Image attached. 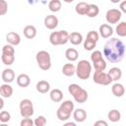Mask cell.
<instances>
[{
  "label": "cell",
  "instance_id": "cell-1",
  "mask_svg": "<svg viewBox=\"0 0 126 126\" xmlns=\"http://www.w3.org/2000/svg\"><path fill=\"white\" fill-rule=\"evenodd\" d=\"M126 46L121 39L112 37L108 39L103 47V55L105 59L111 63L120 62L125 55Z\"/></svg>",
  "mask_w": 126,
  "mask_h": 126
},
{
  "label": "cell",
  "instance_id": "cell-2",
  "mask_svg": "<svg viewBox=\"0 0 126 126\" xmlns=\"http://www.w3.org/2000/svg\"><path fill=\"white\" fill-rule=\"evenodd\" d=\"M74 111V102L72 100L63 101L56 111L57 118L60 121H66L71 117V113Z\"/></svg>",
  "mask_w": 126,
  "mask_h": 126
},
{
  "label": "cell",
  "instance_id": "cell-3",
  "mask_svg": "<svg viewBox=\"0 0 126 126\" xmlns=\"http://www.w3.org/2000/svg\"><path fill=\"white\" fill-rule=\"evenodd\" d=\"M68 91L70 93V94H72V96L74 97L75 101L78 103H84L87 101L88 99V92L86 90H84L82 87H80L77 84H71L68 87Z\"/></svg>",
  "mask_w": 126,
  "mask_h": 126
},
{
  "label": "cell",
  "instance_id": "cell-4",
  "mask_svg": "<svg viewBox=\"0 0 126 126\" xmlns=\"http://www.w3.org/2000/svg\"><path fill=\"white\" fill-rule=\"evenodd\" d=\"M91 73H92L91 63L86 59L80 60L76 66V74H77L78 78L81 80H87L90 78Z\"/></svg>",
  "mask_w": 126,
  "mask_h": 126
},
{
  "label": "cell",
  "instance_id": "cell-5",
  "mask_svg": "<svg viewBox=\"0 0 126 126\" xmlns=\"http://www.w3.org/2000/svg\"><path fill=\"white\" fill-rule=\"evenodd\" d=\"M69 35L67 31L52 32L49 35V41L52 45H63L69 41Z\"/></svg>",
  "mask_w": 126,
  "mask_h": 126
},
{
  "label": "cell",
  "instance_id": "cell-6",
  "mask_svg": "<svg viewBox=\"0 0 126 126\" xmlns=\"http://www.w3.org/2000/svg\"><path fill=\"white\" fill-rule=\"evenodd\" d=\"M35 59H36V63H37L38 67L41 70L47 71L51 68V57L47 51H45V50L38 51L35 55Z\"/></svg>",
  "mask_w": 126,
  "mask_h": 126
},
{
  "label": "cell",
  "instance_id": "cell-7",
  "mask_svg": "<svg viewBox=\"0 0 126 126\" xmlns=\"http://www.w3.org/2000/svg\"><path fill=\"white\" fill-rule=\"evenodd\" d=\"M20 113L23 118L25 117H32L34 113L33 110V104L31 99L25 98L22 99L20 102Z\"/></svg>",
  "mask_w": 126,
  "mask_h": 126
},
{
  "label": "cell",
  "instance_id": "cell-8",
  "mask_svg": "<svg viewBox=\"0 0 126 126\" xmlns=\"http://www.w3.org/2000/svg\"><path fill=\"white\" fill-rule=\"evenodd\" d=\"M93 81L97 84V85H101V86H108L111 84L112 79L110 78V76L108 75V73H105L103 71H98L95 70L94 75H93Z\"/></svg>",
  "mask_w": 126,
  "mask_h": 126
},
{
  "label": "cell",
  "instance_id": "cell-9",
  "mask_svg": "<svg viewBox=\"0 0 126 126\" xmlns=\"http://www.w3.org/2000/svg\"><path fill=\"white\" fill-rule=\"evenodd\" d=\"M122 17V12L118 9H109L105 14V19L108 24H117Z\"/></svg>",
  "mask_w": 126,
  "mask_h": 126
},
{
  "label": "cell",
  "instance_id": "cell-10",
  "mask_svg": "<svg viewBox=\"0 0 126 126\" xmlns=\"http://www.w3.org/2000/svg\"><path fill=\"white\" fill-rule=\"evenodd\" d=\"M44 26L48 30H54L58 26V18L54 15H47L44 18Z\"/></svg>",
  "mask_w": 126,
  "mask_h": 126
},
{
  "label": "cell",
  "instance_id": "cell-11",
  "mask_svg": "<svg viewBox=\"0 0 126 126\" xmlns=\"http://www.w3.org/2000/svg\"><path fill=\"white\" fill-rule=\"evenodd\" d=\"M6 40L9 44L12 45H19L21 42V36L19 33L15 32H10L6 34Z\"/></svg>",
  "mask_w": 126,
  "mask_h": 126
},
{
  "label": "cell",
  "instance_id": "cell-12",
  "mask_svg": "<svg viewBox=\"0 0 126 126\" xmlns=\"http://www.w3.org/2000/svg\"><path fill=\"white\" fill-rule=\"evenodd\" d=\"M98 32H99V34H100L101 37H103V38H108V37H110V36L112 35V33H113V29H112L109 25H107V24H102V25L99 26Z\"/></svg>",
  "mask_w": 126,
  "mask_h": 126
},
{
  "label": "cell",
  "instance_id": "cell-13",
  "mask_svg": "<svg viewBox=\"0 0 126 126\" xmlns=\"http://www.w3.org/2000/svg\"><path fill=\"white\" fill-rule=\"evenodd\" d=\"M1 77H2L3 82L10 84V83H12V82L15 80V72H14L12 69H9V68L4 69V70L2 71Z\"/></svg>",
  "mask_w": 126,
  "mask_h": 126
},
{
  "label": "cell",
  "instance_id": "cell-14",
  "mask_svg": "<svg viewBox=\"0 0 126 126\" xmlns=\"http://www.w3.org/2000/svg\"><path fill=\"white\" fill-rule=\"evenodd\" d=\"M111 92L113 94L114 96L116 97H121L124 95L125 94V88L122 84H119V83H115L112 85L111 87Z\"/></svg>",
  "mask_w": 126,
  "mask_h": 126
},
{
  "label": "cell",
  "instance_id": "cell-15",
  "mask_svg": "<svg viewBox=\"0 0 126 126\" xmlns=\"http://www.w3.org/2000/svg\"><path fill=\"white\" fill-rule=\"evenodd\" d=\"M31 84V78L27 74H20L17 77V85L21 88H27Z\"/></svg>",
  "mask_w": 126,
  "mask_h": 126
},
{
  "label": "cell",
  "instance_id": "cell-16",
  "mask_svg": "<svg viewBox=\"0 0 126 126\" xmlns=\"http://www.w3.org/2000/svg\"><path fill=\"white\" fill-rule=\"evenodd\" d=\"M73 118L76 122H83L87 119V112L83 108H77L73 111Z\"/></svg>",
  "mask_w": 126,
  "mask_h": 126
},
{
  "label": "cell",
  "instance_id": "cell-17",
  "mask_svg": "<svg viewBox=\"0 0 126 126\" xmlns=\"http://www.w3.org/2000/svg\"><path fill=\"white\" fill-rule=\"evenodd\" d=\"M69 41L73 45H79L83 41V35L79 32H73L69 35Z\"/></svg>",
  "mask_w": 126,
  "mask_h": 126
},
{
  "label": "cell",
  "instance_id": "cell-18",
  "mask_svg": "<svg viewBox=\"0 0 126 126\" xmlns=\"http://www.w3.org/2000/svg\"><path fill=\"white\" fill-rule=\"evenodd\" d=\"M0 94L2 97H10L13 94V88L8 84L5 83L3 85H1L0 87Z\"/></svg>",
  "mask_w": 126,
  "mask_h": 126
},
{
  "label": "cell",
  "instance_id": "cell-19",
  "mask_svg": "<svg viewBox=\"0 0 126 126\" xmlns=\"http://www.w3.org/2000/svg\"><path fill=\"white\" fill-rule=\"evenodd\" d=\"M24 35L29 38V39H32L35 37L36 35V29L34 26L32 25H28L24 28Z\"/></svg>",
  "mask_w": 126,
  "mask_h": 126
},
{
  "label": "cell",
  "instance_id": "cell-20",
  "mask_svg": "<svg viewBox=\"0 0 126 126\" xmlns=\"http://www.w3.org/2000/svg\"><path fill=\"white\" fill-rule=\"evenodd\" d=\"M62 73L66 77H72L76 73V67L73 63H66L62 67Z\"/></svg>",
  "mask_w": 126,
  "mask_h": 126
},
{
  "label": "cell",
  "instance_id": "cell-21",
  "mask_svg": "<svg viewBox=\"0 0 126 126\" xmlns=\"http://www.w3.org/2000/svg\"><path fill=\"white\" fill-rule=\"evenodd\" d=\"M35 88H36V91L38 93H40V94H46L50 90V84L47 81L41 80V81L37 82Z\"/></svg>",
  "mask_w": 126,
  "mask_h": 126
},
{
  "label": "cell",
  "instance_id": "cell-22",
  "mask_svg": "<svg viewBox=\"0 0 126 126\" xmlns=\"http://www.w3.org/2000/svg\"><path fill=\"white\" fill-rule=\"evenodd\" d=\"M49 96H50V99L53 102H60L63 98V93L59 89H54V90L50 91Z\"/></svg>",
  "mask_w": 126,
  "mask_h": 126
},
{
  "label": "cell",
  "instance_id": "cell-23",
  "mask_svg": "<svg viewBox=\"0 0 126 126\" xmlns=\"http://www.w3.org/2000/svg\"><path fill=\"white\" fill-rule=\"evenodd\" d=\"M89 6H90V4H88L86 2H79L75 6V11L78 15H81V16L87 15V12L89 10Z\"/></svg>",
  "mask_w": 126,
  "mask_h": 126
},
{
  "label": "cell",
  "instance_id": "cell-24",
  "mask_svg": "<svg viewBox=\"0 0 126 126\" xmlns=\"http://www.w3.org/2000/svg\"><path fill=\"white\" fill-rule=\"evenodd\" d=\"M65 57H66V59L67 60H69V61H71V62H74V61H76L77 59H78V57H79V52L77 51V49H75V48H68V49H66V51H65Z\"/></svg>",
  "mask_w": 126,
  "mask_h": 126
},
{
  "label": "cell",
  "instance_id": "cell-25",
  "mask_svg": "<svg viewBox=\"0 0 126 126\" xmlns=\"http://www.w3.org/2000/svg\"><path fill=\"white\" fill-rule=\"evenodd\" d=\"M108 75L110 76V78L112 79V82H116L119 79H121L122 77V71L120 68L118 67H112L109 71H108Z\"/></svg>",
  "mask_w": 126,
  "mask_h": 126
},
{
  "label": "cell",
  "instance_id": "cell-26",
  "mask_svg": "<svg viewBox=\"0 0 126 126\" xmlns=\"http://www.w3.org/2000/svg\"><path fill=\"white\" fill-rule=\"evenodd\" d=\"M98 14H99V8H98V6L95 5V4H90L89 10H88L86 16L89 17V18H95Z\"/></svg>",
  "mask_w": 126,
  "mask_h": 126
},
{
  "label": "cell",
  "instance_id": "cell-27",
  "mask_svg": "<svg viewBox=\"0 0 126 126\" xmlns=\"http://www.w3.org/2000/svg\"><path fill=\"white\" fill-rule=\"evenodd\" d=\"M107 117L111 122H118L121 118V113L117 109H111L107 113Z\"/></svg>",
  "mask_w": 126,
  "mask_h": 126
},
{
  "label": "cell",
  "instance_id": "cell-28",
  "mask_svg": "<svg viewBox=\"0 0 126 126\" xmlns=\"http://www.w3.org/2000/svg\"><path fill=\"white\" fill-rule=\"evenodd\" d=\"M61 6H62V4H61L60 0H50L49 3H48V9L51 12H58V11H60Z\"/></svg>",
  "mask_w": 126,
  "mask_h": 126
},
{
  "label": "cell",
  "instance_id": "cell-29",
  "mask_svg": "<svg viewBox=\"0 0 126 126\" xmlns=\"http://www.w3.org/2000/svg\"><path fill=\"white\" fill-rule=\"evenodd\" d=\"M1 60H2L3 64H5L7 66H10L15 61V54H3L2 53Z\"/></svg>",
  "mask_w": 126,
  "mask_h": 126
},
{
  "label": "cell",
  "instance_id": "cell-30",
  "mask_svg": "<svg viewBox=\"0 0 126 126\" xmlns=\"http://www.w3.org/2000/svg\"><path fill=\"white\" fill-rule=\"evenodd\" d=\"M93 65H94V68L95 70H98V71H104L105 68H106V66H107L106 61H105L103 58L98 59V60L93 62Z\"/></svg>",
  "mask_w": 126,
  "mask_h": 126
},
{
  "label": "cell",
  "instance_id": "cell-31",
  "mask_svg": "<svg viewBox=\"0 0 126 126\" xmlns=\"http://www.w3.org/2000/svg\"><path fill=\"white\" fill-rule=\"evenodd\" d=\"M116 33L119 35V36H126V22H121L119 23L117 26H116Z\"/></svg>",
  "mask_w": 126,
  "mask_h": 126
},
{
  "label": "cell",
  "instance_id": "cell-32",
  "mask_svg": "<svg viewBox=\"0 0 126 126\" xmlns=\"http://www.w3.org/2000/svg\"><path fill=\"white\" fill-rule=\"evenodd\" d=\"M96 45V42L92 40V39H89V38H86L85 41H84V48L88 51H91L93 50Z\"/></svg>",
  "mask_w": 126,
  "mask_h": 126
},
{
  "label": "cell",
  "instance_id": "cell-33",
  "mask_svg": "<svg viewBox=\"0 0 126 126\" xmlns=\"http://www.w3.org/2000/svg\"><path fill=\"white\" fill-rule=\"evenodd\" d=\"M12 44H6L2 47V53L3 54H15V48Z\"/></svg>",
  "mask_w": 126,
  "mask_h": 126
},
{
  "label": "cell",
  "instance_id": "cell-34",
  "mask_svg": "<svg viewBox=\"0 0 126 126\" xmlns=\"http://www.w3.org/2000/svg\"><path fill=\"white\" fill-rule=\"evenodd\" d=\"M46 123H47L46 118L42 115H39L34 119V125L35 126H44V125H46Z\"/></svg>",
  "mask_w": 126,
  "mask_h": 126
},
{
  "label": "cell",
  "instance_id": "cell-35",
  "mask_svg": "<svg viewBox=\"0 0 126 126\" xmlns=\"http://www.w3.org/2000/svg\"><path fill=\"white\" fill-rule=\"evenodd\" d=\"M87 38L92 39V40H94V41L96 42V41L98 40V38H99V34H98V32H95V31H90V32H88V34H87Z\"/></svg>",
  "mask_w": 126,
  "mask_h": 126
},
{
  "label": "cell",
  "instance_id": "cell-36",
  "mask_svg": "<svg viewBox=\"0 0 126 126\" xmlns=\"http://www.w3.org/2000/svg\"><path fill=\"white\" fill-rule=\"evenodd\" d=\"M10 119H11V115H10V113L8 111H5V110L1 111V113H0V121L2 123H6Z\"/></svg>",
  "mask_w": 126,
  "mask_h": 126
},
{
  "label": "cell",
  "instance_id": "cell-37",
  "mask_svg": "<svg viewBox=\"0 0 126 126\" xmlns=\"http://www.w3.org/2000/svg\"><path fill=\"white\" fill-rule=\"evenodd\" d=\"M101 58H102V53L99 50H94L91 54V60H92V62H94V61H96L98 59H101Z\"/></svg>",
  "mask_w": 126,
  "mask_h": 126
},
{
  "label": "cell",
  "instance_id": "cell-38",
  "mask_svg": "<svg viewBox=\"0 0 126 126\" xmlns=\"http://www.w3.org/2000/svg\"><path fill=\"white\" fill-rule=\"evenodd\" d=\"M8 11V3L6 0H0V14L4 16Z\"/></svg>",
  "mask_w": 126,
  "mask_h": 126
},
{
  "label": "cell",
  "instance_id": "cell-39",
  "mask_svg": "<svg viewBox=\"0 0 126 126\" xmlns=\"http://www.w3.org/2000/svg\"><path fill=\"white\" fill-rule=\"evenodd\" d=\"M34 124V121H32L30 117H25L21 121V126H32Z\"/></svg>",
  "mask_w": 126,
  "mask_h": 126
},
{
  "label": "cell",
  "instance_id": "cell-40",
  "mask_svg": "<svg viewBox=\"0 0 126 126\" xmlns=\"http://www.w3.org/2000/svg\"><path fill=\"white\" fill-rule=\"evenodd\" d=\"M119 8H120V11H121V12H123V13L126 14V0H124V1H122V2L120 3Z\"/></svg>",
  "mask_w": 126,
  "mask_h": 126
},
{
  "label": "cell",
  "instance_id": "cell-41",
  "mask_svg": "<svg viewBox=\"0 0 126 126\" xmlns=\"http://www.w3.org/2000/svg\"><path fill=\"white\" fill-rule=\"evenodd\" d=\"M98 125H103V126H107V122L103 121V120H98L96 122H94V126H98Z\"/></svg>",
  "mask_w": 126,
  "mask_h": 126
},
{
  "label": "cell",
  "instance_id": "cell-42",
  "mask_svg": "<svg viewBox=\"0 0 126 126\" xmlns=\"http://www.w3.org/2000/svg\"><path fill=\"white\" fill-rule=\"evenodd\" d=\"M65 126H76V123L75 122H67V123H65Z\"/></svg>",
  "mask_w": 126,
  "mask_h": 126
},
{
  "label": "cell",
  "instance_id": "cell-43",
  "mask_svg": "<svg viewBox=\"0 0 126 126\" xmlns=\"http://www.w3.org/2000/svg\"><path fill=\"white\" fill-rule=\"evenodd\" d=\"M0 103H1V105H0V108L2 109V108H3V105H4V101H3V98H0Z\"/></svg>",
  "mask_w": 126,
  "mask_h": 126
},
{
  "label": "cell",
  "instance_id": "cell-44",
  "mask_svg": "<svg viewBox=\"0 0 126 126\" xmlns=\"http://www.w3.org/2000/svg\"><path fill=\"white\" fill-rule=\"evenodd\" d=\"M110 1H111L112 3H114V4H116V3H119L121 0H110Z\"/></svg>",
  "mask_w": 126,
  "mask_h": 126
},
{
  "label": "cell",
  "instance_id": "cell-45",
  "mask_svg": "<svg viewBox=\"0 0 126 126\" xmlns=\"http://www.w3.org/2000/svg\"><path fill=\"white\" fill-rule=\"evenodd\" d=\"M64 2H66V3H71V2H73L74 0H63Z\"/></svg>",
  "mask_w": 126,
  "mask_h": 126
}]
</instances>
